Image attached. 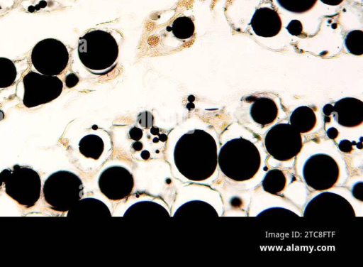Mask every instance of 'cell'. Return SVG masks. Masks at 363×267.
Masks as SVG:
<instances>
[{
  "instance_id": "obj_1",
  "label": "cell",
  "mask_w": 363,
  "mask_h": 267,
  "mask_svg": "<svg viewBox=\"0 0 363 267\" xmlns=\"http://www.w3.org/2000/svg\"><path fill=\"white\" fill-rule=\"evenodd\" d=\"M174 162L178 171L195 182L211 178L218 166V148L215 138L202 129L183 134L176 143Z\"/></svg>"
},
{
  "instance_id": "obj_2",
  "label": "cell",
  "mask_w": 363,
  "mask_h": 267,
  "mask_svg": "<svg viewBox=\"0 0 363 267\" xmlns=\"http://www.w3.org/2000/svg\"><path fill=\"white\" fill-rule=\"evenodd\" d=\"M262 162L258 147L243 137L228 141L218 153V165L221 172L238 182L252 180L259 171Z\"/></svg>"
},
{
  "instance_id": "obj_3",
  "label": "cell",
  "mask_w": 363,
  "mask_h": 267,
  "mask_svg": "<svg viewBox=\"0 0 363 267\" xmlns=\"http://www.w3.org/2000/svg\"><path fill=\"white\" fill-rule=\"evenodd\" d=\"M77 52L81 62L91 73L104 75L116 67L118 45L111 33L94 29L79 38Z\"/></svg>"
},
{
  "instance_id": "obj_4",
  "label": "cell",
  "mask_w": 363,
  "mask_h": 267,
  "mask_svg": "<svg viewBox=\"0 0 363 267\" xmlns=\"http://www.w3.org/2000/svg\"><path fill=\"white\" fill-rule=\"evenodd\" d=\"M335 151L331 154L328 151H313L304 159L298 174L303 181L311 189L325 191L333 188L340 180L342 174L340 164V156L335 158Z\"/></svg>"
},
{
  "instance_id": "obj_5",
  "label": "cell",
  "mask_w": 363,
  "mask_h": 267,
  "mask_svg": "<svg viewBox=\"0 0 363 267\" xmlns=\"http://www.w3.org/2000/svg\"><path fill=\"white\" fill-rule=\"evenodd\" d=\"M81 178L68 170H58L45 180L43 194L45 202L55 211L68 212L83 196Z\"/></svg>"
},
{
  "instance_id": "obj_6",
  "label": "cell",
  "mask_w": 363,
  "mask_h": 267,
  "mask_svg": "<svg viewBox=\"0 0 363 267\" xmlns=\"http://www.w3.org/2000/svg\"><path fill=\"white\" fill-rule=\"evenodd\" d=\"M4 183L6 193L20 205L30 208L40 196L41 180L34 169L15 165L0 173V186Z\"/></svg>"
},
{
  "instance_id": "obj_7",
  "label": "cell",
  "mask_w": 363,
  "mask_h": 267,
  "mask_svg": "<svg viewBox=\"0 0 363 267\" xmlns=\"http://www.w3.org/2000/svg\"><path fill=\"white\" fill-rule=\"evenodd\" d=\"M303 216L318 224H334L356 217L351 203L344 197L332 192H323L306 205Z\"/></svg>"
},
{
  "instance_id": "obj_8",
  "label": "cell",
  "mask_w": 363,
  "mask_h": 267,
  "mask_svg": "<svg viewBox=\"0 0 363 267\" xmlns=\"http://www.w3.org/2000/svg\"><path fill=\"white\" fill-rule=\"evenodd\" d=\"M264 143L274 159L284 163L292 160L303 148L301 133L289 123L272 126L265 135Z\"/></svg>"
},
{
  "instance_id": "obj_9",
  "label": "cell",
  "mask_w": 363,
  "mask_h": 267,
  "mask_svg": "<svg viewBox=\"0 0 363 267\" xmlns=\"http://www.w3.org/2000/svg\"><path fill=\"white\" fill-rule=\"evenodd\" d=\"M69 52L65 45L55 38L40 40L33 47L30 60L39 73L57 76L67 67L69 62Z\"/></svg>"
},
{
  "instance_id": "obj_10",
  "label": "cell",
  "mask_w": 363,
  "mask_h": 267,
  "mask_svg": "<svg viewBox=\"0 0 363 267\" xmlns=\"http://www.w3.org/2000/svg\"><path fill=\"white\" fill-rule=\"evenodd\" d=\"M23 103L28 108L49 103L57 99L63 89L62 81L57 76L30 71L23 78Z\"/></svg>"
},
{
  "instance_id": "obj_11",
  "label": "cell",
  "mask_w": 363,
  "mask_h": 267,
  "mask_svg": "<svg viewBox=\"0 0 363 267\" xmlns=\"http://www.w3.org/2000/svg\"><path fill=\"white\" fill-rule=\"evenodd\" d=\"M99 189L108 200H121L128 197L134 187L133 174L125 168L118 165L106 168L99 175Z\"/></svg>"
},
{
  "instance_id": "obj_12",
  "label": "cell",
  "mask_w": 363,
  "mask_h": 267,
  "mask_svg": "<svg viewBox=\"0 0 363 267\" xmlns=\"http://www.w3.org/2000/svg\"><path fill=\"white\" fill-rule=\"evenodd\" d=\"M335 120L342 126L354 128L363 122V102L354 97H344L333 105Z\"/></svg>"
},
{
  "instance_id": "obj_13",
  "label": "cell",
  "mask_w": 363,
  "mask_h": 267,
  "mask_svg": "<svg viewBox=\"0 0 363 267\" xmlns=\"http://www.w3.org/2000/svg\"><path fill=\"white\" fill-rule=\"evenodd\" d=\"M256 35L264 38L277 36L281 28V20L278 12L269 7L257 9L250 23Z\"/></svg>"
},
{
  "instance_id": "obj_14",
  "label": "cell",
  "mask_w": 363,
  "mask_h": 267,
  "mask_svg": "<svg viewBox=\"0 0 363 267\" xmlns=\"http://www.w3.org/2000/svg\"><path fill=\"white\" fill-rule=\"evenodd\" d=\"M68 217H110L111 213L108 206L102 201L86 197L80 199L69 211Z\"/></svg>"
},
{
  "instance_id": "obj_15",
  "label": "cell",
  "mask_w": 363,
  "mask_h": 267,
  "mask_svg": "<svg viewBox=\"0 0 363 267\" xmlns=\"http://www.w3.org/2000/svg\"><path fill=\"white\" fill-rule=\"evenodd\" d=\"M279 109L276 102L269 97H260L252 104L250 114L253 121L262 126L272 124L277 119Z\"/></svg>"
},
{
  "instance_id": "obj_16",
  "label": "cell",
  "mask_w": 363,
  "mask_h": 267,
  "mask_svg": "<svg viewBox=\"0 0 363 267\" xmlns=\"http://www.w3.org/2000/svg\"><path fill=\"white\" fill-rule=\"evenodd\" d=\"M124 217L140 219H166L170 217L168 210L153 201L138 202L129 207Z\"/></svg>"
},
{
  "instance_id": "obj_17",
  "label": "cell",
  "mask_w": 363,
  "mask_h": 267,
  "mask_svg": "<svg viewBox=\"0 0 363 267\" xmlns=\"http://www.w3.org/2000/svg\"><path fill=\"white\" fill-rule=\"evenodd\" d=\"M174 217L196 218L219 217L217 209L210 203L203 200H191L181 205L174 212Z\"/></svg>"
},
{
  "instance_id": "obj_18",
  "label": "cell",
  "mask_w": 363,
  "mask_h": 267,
  "mask_svg": "<svg viewBox=\"0 0 363 267\" xmlns=\"http://www.w3.org/2000/svg\"><path fill=\"white\" fill-rule=\"evenodd\" d=\"M289 122L299 133L306 134L314 129L317 117L312 108L301 106L292 111L289 116Z\"/></svg>"
},
{
  "instance_id": "obj_19",
  "label": "cell",
  "mask_w": 363,
  "mask_h": 267,
  "mask_svg": "<svg viewBox=\"0 0 363 267\" xmlns=\"http://www.w3.org/2000/svg\"><path fill=\"white\" fill-rule=\"evenodd\" d=\"M287 182L286 173L282 170L273 168L266 173L262 181V187L265 192L277 195L285 190Z\"/></svg>"
},
{
  "instance_id": "obj_20",
  "label": "cell",
  "mask_w": 363,
  "mask_h": 267,
  "mask_svg": "<svg viewBox=\"0 0 363 267\" xmlns=\"http://www.w3.org/2000/svg\"><path fill=\"white\" fill-rule=\"evenodd\" d=\"M104 150V141L96 134L86 135L79 143L80 153L88 158L98 160L102 155Z\"/></svg>"
},
{
  "instance_id": "obj_21",
  "label": "cell",
  "mask_w": 363,
  "mask_h": 267,
  "mask_svg": "<svg viewBox=\"0 0 363 267\" xmlns=\"http://www.w3.org/2000/svg\"><path fill=\"white\" fill-rule=\"evenodd\" d=\"M173 35L178 39L187 40L191 38L195 32V25L192 19L188 16L176 18L171 26Z\"/></svg>"
},
{
  "instance_id": "obj_22",
  "label": "cell",
  "mask_w": 363,
  "mask_h": 267,
  "mask_svg": "<svg viewBox=\"0 0 363 267\" xmlns=\"http://www.w3.org/2000/svg\"><path fill=\"white\" fill-rule=\"evenodd\" d=\"M17 76L13 62L6 58L0 57V89L12 85Z\"/></svg>"
},
{
  "instance_id": "obj_23",
  "label": "cell",
  "mask_w": 363,
  "mask_h": 267,
  "mask_svg": "<svg viewBox=\"0 0 363 267\" xmlns=\"http://www.w3.org/2000/svg\"><path fill=\"white\" fill-rule=\"evenodd\" d=\"M345 45L347 50L354 55L363 54V31L353 30L347 33L345 38Z\"/></svg>"
},
{
  "instance_id": "obj_24",
  "label": "cell",
  "mask_w": 363,
  "mask_h": 267,
  "mask_svg": "<svg viewBox=\"0 0 363 267\" xmlns=\"http://www.w3.org/2000/svg\"><path fill=\"white\" fill-rule=\"evenodd\" d=\"M318 0H277L284 9L295 13H303L311 10Z\"/></svg>"
},
{
  "instance_id": "obj_25",
  "label": "cell",
  "mask_w": 363,
  "mask_h": 267,
  "mask_svg": "<svg viewBox=\"0 0 363 267\" xmlns=\"http://www.w3.org/2000/svg\"><path fill=\"white\" fill-rule=\"evenodd\" d=\"M296 212L291 209H286L282 207H272L263 209L260 212L257 217H284V218H293L298 217Z\"/></svg>"
},
{
  "instance_id": "obj_26",
  "label": "cell",
  "mask_w": 363,
  "mask_h": 267,
  "mask_svg": "<svg viewBox=\"0 0 363 267\" xmlns=\"http://www.w3.org/2000/svg\"><path fill=\"white\" fill-rule=\"evenodd\" d=\"M154 117L151 112L145 111L139 114L138 116V122L140 125L145 129L152 126Z\"/></svg>"
},
{
  "instance_id": "obj_27",
  "label": "cell",
  "mask_w": 363,
  "mask_h": 267,
  "mask_svg": "<svg viewBox=\"0 0 363 267\" xmlns=\"http://www.w3.org/2000/svg\"><path fill=\"white\" fill-rule=\"evenodd\" d=\"M286 28L291 35L298 36L302 33L303 26L300 21L292 20L288 23Z\"/></svg>"
},
{
  "instance_id": "obj_28",
  "label": "cell",
  "mask_w": 363,
  "mask_h": 267,
  "mask_svg": "<svg viewBox=\"0 0 363 267\" xmlns=\"http://www.w3.org/2000/svg\"><path fill=\"white\" fill-rule=\"evenodd\" d=\"M353 143L349 140L343 139L339 142L338 148L343 153H349L353 150Z\"/></svg>"
},
{
  "instance_id": "obj_29",
  "label": "cell",
  "mask_w": 363,
  "mask_h": 267,
  "mask_svg": "<svg viewBox=\"0 0 363 267\" xmlns=\"http://www.w3.org/2000/svg\"><path fill=\"white\" fill-rule=\"evenodd\" d=\"M352 193L354 197L357 200H359V201H362L363 198V186H362V182L360 181L357 183H356L353 187L352 190Z\"/></svg>"
},
{
  "instance_id": "obj_30",
  "label": "cell",
  "mask_w": 363,
  "mask_h": 267,
  "mask_svg": "<svg viewBox=\"0 0 363 267\" xmlns=\"http://www.w3.org/2000/svg\"><path fill=\"white\" fill-rule=\"evenodd\" d=\"M129 136L134 141H139L143 136V131L138 127L133 126L129 130Z\"/></svg>"
},
{
  "instance_id": "obj_31",
  "label": "cell",
  "mask_w": 363,
  "mask_h": 267,
  "mask_svg": "<svg viewBox=\"0 0 363 267\" xmlns=\"http://www.w3.org/2000/svg\"><path fill=\"white\" fill-rule=\"evenodd\" d=\"M78 82L79 78L74 73H70L65 77V85L68 88H72L74 87L75 85H77Z\"/></svg>"
},
{
  "instance_id": "obj_32",
  "label": "cell",
  "mask_w": 363,
  "mask_h": 267,
  "mask_svg": "<svg viewBox=\"0 0 363 267\" xmlns=\"http://www.w3.org/2000/svg\"><path fill=\"white\" fill-rule=\"evenodd\" d=\"M326 134L329 138L334 140L338 136L339 131L336 128L330 127L327 130Z\"/></svg>"
},
{
  "instance_id": "obj_33",
  "label": "cell",
  "mask_w": 363,
  "mask_h": 267,
  "mask_svg": "<svg viewBox=\"0 0 363 267\" xmlns=\"http://www.w3.org/2000/svg\"><path fill=\"white\" fill-rule=\"evenodd\" d=\"M333 105L330 104H325L323 108V113L324 114L325 116L330 117V115L333 114Z\"/></svg>"
},
{
  "instance_id": "obj_34",
  "label": "cell",
  "mask_w": 363,
  "mask_h": 267,
  "mask_svg": "<svg viewBox=\"0 0 363 267\" xmlns=\"http://www.w3.org/2000/svg\"><path fill=\"white\" fill-rule=\"evenodd\" d=\"M343 1L344 0H320L322 3L330 6H337Z\"/></svg>"
},
{
  "instance_id": "obj_35",
  "label": "cell",
  "mask_w": 363,
  "mask_h": 267,
  "mask_svg": "<svg viewBox=\"0 0 363 267\" xmlns=\"http://www.w3.org/2000/svg\"><path fill=\"white\" fill-rule=\"evenodd\" d=\"M133 148L135 151H140L143 148V143L138 141H135V142L133 143Z\"/></svg>"
},
{
  "instance_id": "obj_36",
  "label": "cell",
  "mask_w": 363,
  "mask_h": 267,
  "mask_svg": "<svg viewBox=\"0 0 363 267\" xmlns=\"http://www.w3.org/2000/svg\"><path fill=\"white\" fill-rule=\"evenodd\" d=\"M4 118V114L1 110H0V121L3 120Z\"/></svg>"
}]
</instances>
